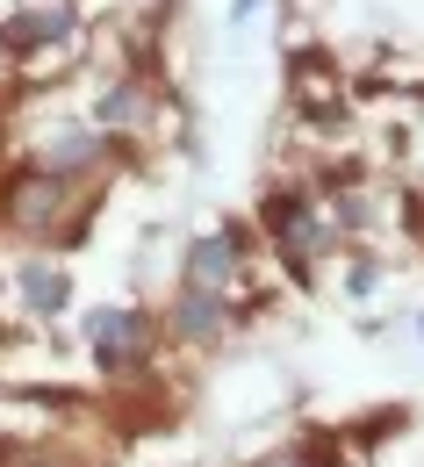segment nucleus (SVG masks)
Listing matches in <instances>:
<instances>
[{"label":"nucleus","instance_id":"obj_7","mask_svg":"<svg viewBox=\"0 0 424 467\" xmlns=\"http://www.w3.org/2000/svg\"><path fill=\"white\" fill-rule=\"evenodd\" d=\"M252 7H259V0H231V15H238V22H244V15H252Z\"/></svg>","mask_w":424,"mask_h":467},{"label":"nucleus","instance_id":"obj_2","mask_svg":"<svg viewBox=\"0 0 424 467\" xmlns=\"http://www.w3.org/2000/svg\"><path fill=\"white\" fill-rule=\"evenodd\" d=\"M231 266H238V244H231V237H202V244L187 252V288L216 295L223 281H231Z\"/></svg>","mask_w":424,"mask_h":467},{"label":"nucleus","instance_id":"obj_4","mask_svg":"<svg viewBox=\"0 0 424 467\" xmlns=\"http://www.w3.org/2000/svg\"><path fill=\"white\" fill-rule=\"evenodd\" d=\"M22 288H29L36 309H65V274H51V266H29V274H22Z\"/></svg>","mask_w":424,"mask_h":467},{"label":"nucleus","instance_id":"obj_1","mask_svg":"<svg viewBox=\"0 0 424 467\" xmlns=\"http://www.w3.org/2000/svg\"><path fill=\"white\" fill-rule=\"evenodd\" d=\"M87 338H94V352H101L109 367H129L137 346H144V324H137V317H122V309H101V317L87 324Z\"/></svg>","mask_w":424,"mask_h":467},{"label":"nucleus","instance_id":"obj_6","mask_svg":"<svg viewBox=\"0 0 424 467\" xmlns=\"http://www.w3.org/2000/svg\"><path fill=\"white\" fill-rule=\"evenodd\" d=\"M259 467H309L303 453H274V461H259Z\"/></svg>","mask_w":424,"mask_h":467},{"label":"nucleus","instance_id":"obj_3","mask_svg":"<svg viewBox=\"0 0 424 467\" xmlns=\"http://www.w3.org/2000/svg\"><path fill=\"white\" fill-rule=\"evenodd\" d=\"M58 202H65V180L58 173H29L22 187H15V223H22V231H36V223H51V216H58Z\"/></svg>","mask_w":424,"mask_h":467},{"label":"nucleus","instance_id":"obj_5","mask_svg":"<svg viewBox=\"0 0 424 467\" xmlns=\"http://www.w3.org/2000/svg\"><path fill=\"white\" fill-rule=\"evenodd\" d=\"M181 331L187 338H209V331H216V302H209V295H187L181 302Z\"/></svg>","mask_w":424,"mask_h":467}]
</instances>
